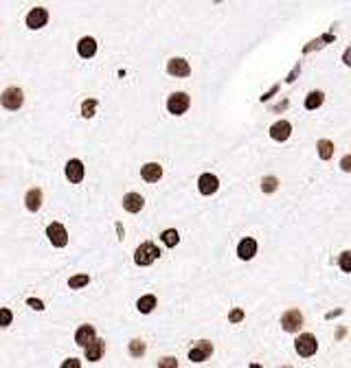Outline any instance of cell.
Segmentation results:
<instances>
[{
  "label": "cell",
  "instance_id": "obj_1",
  "mask_svg": "<svg viewBox=\"0 0 351 368\" xmlns=\"http://www.w3.org/2000/svg\"><path fill=\"white\" fill-rule=\"evenodd\" d=\"M160 257V250H158V245L156 243H151V241H145V243H141L139 248H136V252H134V263L136 265H151L156 259Z\"/></svg>",
  "mask_w": 351,
  "mask_h": 368
},
{
  "label": "cell",
  "instance_id": "obj_2",
  "mask_svg": "<svg viewBox=\"0 0 351 368\" xmlns=\"http://www.w3.org/2000/svg\"><path fill=\"white\" fill-rule=\"evenodd\" d=\"M0 103H2V107H4V110H9V112L20 110L22 103H24L22 90H20L18 86H9V88H4V92L0 94Z\"/></svg>",
  "mask_w": 351,
  "mask_h": 368
},
{
  "label": "cell",
  "instance_id": "obj_3",
  "mask_svg": "<svg viewBox=\"0 0 351 368\" xmlns=\"http://www.w3.org/2000/svg\"><path fill=\"white\" fill-rule=\"evenodd\" d=\"M189 105H191V99H189L187 92H174V94L167 99V110H169V114H174V116L185 114V112L189 110Z\"/></svg>",
  "mask_w": 351,
  "mask_h": 368
},
{
  "label": "cell",
  "instance_id": "obj_4",
  "mask_svg": "<svg viewBox=\"0 0 351 368\" xmlns=\"http://www.w3.org/2000/svg\"><path fill=\"white\" fill-rule=\"evenodd\" d=\"M294 349H297V353L301 357H312L318 351V342L312 333H301L297 337V342H294Z\"/></svg>",
  "mask_w": 351,
  "mask_h": 368
},
{
  "label": "cell",
  "instance_id": "obj_5",
  "mask_svg": "<svg viewBox=\"0 0 351 368\" xmlns=\"http://www.w3.org/2000/svg\"><path fill=\"white\" fill-rule=\"evenodd\" d=\"M47 237H49V241L53 243L55 248H66V245H68V232H66L64 224H59V222L49 224V226H47Z\"/></svg>",
  "mask_w": 351,
  "mask_h": 368
},
{
  "label": "cell",
  "instance_id": "obj_6",
  "mask_svg": "<svg viewBox=\"0 0 351 368\" xmlns=\"http://www.w3.org/2000/svg\"><path fill=\"white\" fill-rule=\"evenodd\" d=\"M303 324H305V320H303V314L299 309H288L286 314L281 316V326H283L286 333H297Z\"/></svg>",
  "mask_w": 351,
  "mask_h": 368
},
{
  "label": "cell",
  "instance_id": "obj_7",
  "mask_svg": "<svg viewBox=\"0 0 351 368\" xmlns=\"http://www.w3.org/2000/svg\"><path fill=\"white\" fill-rule=\"evenodd\" d=\"M213 355V344L208 340H200V342H196L193 344V349L189 351V360L191 362H206L208 357Z\"/></svg>",
  "mask_w": 351,
  "mask_h": 368
},
{
  "label": "cell",
  "instance_id": "obj_8",
  "mask_svg": "<svg viewBox=\"0 0 351 368\" xmlns=\"http://www.w3.org/2000/svg\"><path fill=\"white\" fill-rule=\"evenodd\" d=\"M47 22H49V11L44 7H35V9H31V11L27 13V27L31 31H38V29L47 27Z\"/></svg>",
  "mask_w": 351,
  "mask_h": 368
},
{
  "label": "cell",
  "instance_id": "obj_9",
  "mask_svg": "<svg viewBox=\"0 0 351 368\" xmlns=\"http://www.w3.org/2000/svg\"><path fill=\"white\" fill-rule=\"evenodd\" d=\"M217 188H220V180L215 173H202L198 178V191L202 195H213V193H217Z\"/></svg>",
  "mask_w": 351,
  "mask_h": 368
},
{
  "label": "cell",
  "instance_id": "obj_10",
  "mask_svg": "<svg viewBox=\"0 0 351 368\" xmlns=\"http://www.w3.org/2000/svg\"><path fill=\"white\" fill-rule=\"evenodd\" d=\"M66 178H68V182H73V184H79L81 180H84V176H86V167H84V162L77 160V158H73V160H68L66 162Z\"/></svg>",
  "mask_w": 351,
  "mask_h": 368
},
{
  "label": "cell",
  "instance_id": "obj_11",
  "mask_svg": "<svg viewBox=\"0 0 351 368\" xmlns=\"http://www.w3.org/2000/svg\"><path fill=\"white\" fill-rule=\"evenodd\" d=\"M167 73H169L171 77H189L191 75V66L187 59L182 57H174L167 61Z\"/></svg>",
  "mask_w": 351,
  "mask_h": 368
},
{
  "label": "cell",
  "instance_id": "obj_12",
  "mask_svg": "<svg viewBox=\"0 0 351 368\" xmlns=\"http://www.w3.org/2000/svg\"><path fill=\"white\" fill-rule=\"evenodd\" d=\"M290 134H292V125H290V121H277L270 127V136H272V140H277V142H286L290 138Z\"/></svg>",
  "mask_w": 351,
  "mask_h": 368
},
{
  "label": "cell",
  "instance_id": "obj_13",
  "mask_svg": "<svg viewBox=\"0 0 351 368\" xmlns=\"http://www.w3.org/2000/svg\"><path fill=\"white\" fill-rule=\"evenodd\" d=\"M103 353H105V340L95 337V340L86 346V360H88V362H99L101 357H103Z\"/></svg>",
  "mask_w": 351,
  "mask_h": 368
},
{
  "label": "cell",
  "instance_id": "obj_14",
  "mask_svg": "<svg viewBox=\"0 0 351 368\" xmlns=\"http://www.w3.org/2000/svg\"><path fill=\"white\" fill-rule=\"evenodd\" d=\"M257 254V241L251 237L242 239L240 245H237V257H240L242 261H251L252 257Z\"/></svg>",
  "mask_w": 351,
  "mask_h": 368
},
{
  "label": "cell",
  "instance_id": "obj_15",
  "mask_svg": "<svg viewBox=\"0 0 351 368\" xmlns=\"http://www.w3.org/2000/svg\"><path fill=\"white\" fill-rule=\"evenodd\" d=\"M97 337V331H95V326L93 324H81L79 329H77V333H75V342L81 346V349H86V346L90 344Z\"/></svg>",
  "mask_w": 351,
  "mask_h": 368
},
{
  "label": "cell",
  "instance_id": "obj_16",
  "mask_svg": "<svg viewBox=\"0 0 351 368\" xmlns=\"http://www.w3.org/2000/svg\"><path fill=\"white\" fill-rule=\"evenodd\" d=\"M141 178L145 182H158L162 178V167L158 162H147V165L141 167Z\"/></svg>",
  "mask_w": 351,
  "mask_h": 368
},
{
  "label": "cell",
  "instance_id": "obj_17",
  "mask_svg": "<svg viewBox=\"0 0 351 368\" xmlns=\"http://www.w3.org/2000/svg\"><path fill=\"white\" fill-rule=\"evenodd\" d=\"M145 206V199L141 193H128V195L123 197V208L128 213H141Z\"/></svg>",
  "mask_w": 351,
  "mask_h": 368
},
{
  "label": "cell",
  "instance_id": "obj_18",
  "mask_svg": "<svg viewBox=\"0 0 351 368\" xmlns=\"http://www.w3.org/2000/svg\"><path fill=\"white\" fill-rule=\"evenodd\" d=\"M77 53H79V57H84V59L95 57V53H97L95 38H81L79 44H77Z\"/></svg>",
  "mask_w": 351,
  "mask_h": 368
},
{
  "label": "cell",
  "instance_id": "obj_19",
  "mask_svg": "<svg viewBox=\"0 0 351 368\" xmlns=\"http://www.w3.org/2000/svg\"><path fill=\"white\" fill-rule=\"evenodd\" d=\"M24 204H27V208L31 213L40 211V208H42V191H40V188H31V191L27 193V197H24Z\"/></svg>",
  "mask_w": 351,
  "mask_h": 368
},
{
  "label": "cell",
  "instance_id": "obj_20",
  "mask_svg": "<svg viewBox=\"0 0 351 368\" xmlns=\"http://www.w3.org/2000/svg\"><path fill=\"white\" fill-rule=\"evenodd\" d=\"M156 305H158V300H156V296H154V294L141 296V298L136 300V309H139L141 314H151V311L156 309Z\"/></svg>",
  "mask_w": 351,
  "mask_h": 368
},
{
  "label": "cell",
  "instance_id": "obj_21",
  "mask_svg": "<svg viewBox=\"0 0 351 368\" xmlns=\"http://www.w3.org/2000/svg\"><path fill=\"white\" fill-rule=\"evenodd\" d=\"M323 103H325V92H320V90H312L307 94V99H305V107L307 110H318Z\"/></svg>",
  "mask_w": 351,
  "mask_h": 368
},
{
  "label": "cell",
  "instance_id": "obj_22",
  "mask_svg": "<svg viewBox=\"0 0 351 368\" xmlns=\"http://www.w3.org/2000/svg\"><path fill=\"white\" fill-rule=\"evenodd\" d=\"M160 239H162V243H165L167 248H176L178 241H180V234H178L176 228H167L165 232L160 234Z\"/></svg>",
  "mask_w": 351,
  "mask_h": 368
},
{
  "label": "cell",
  "instance_id": "obj_23",
  "mask_svg": "<svg viewBox=\"0 0 351 368\" xmlns=\"http://www.w3.org/2000/svg\"><path fill=\"white\" fill-rule=\"evenodd\" d=\"M88 283H90L88 274H75V276H70V278H68V287L70 289H81V287H86Z\"/></svg>",
  "mask_w": 351,
  "mask_h": 368
},
{
  "label": "cell",
  "instance_id": "obj_24",
  "mask_svg": "<svg viewBox=\"0 0 351 368\" xmlns=\"http://www.w3.org/2000/svg\"><path fill=\"white\" fill-rule=\"evenodd\" d=\"M318 156L323 158V160H329V158L334 156V142L332 140H318Z\"/></svg>",
  "mask_w": 351,
  "mask_h": 368
},
{
  "label": "cell",
  "instance_id": "obj_25",
  "mask_svg": "<svg viewBox=\"0 0 351 368\" xmlns=\"http://www.w3.org/2000/svg\"><path fill=\"white\" fill-rule=\"evenodd\" d=\"M277 188H279V180L274 176H266L261 180V191L263 193H274Z\"/></svg>",
  "mask_w": 351,
  "mask_h": 368
},
{
  "label": "cell",
  "instance_id": "obj_26",
  "mask_svg": "<svg viewBox=\"0 0 351 368\" xmlns=\"http://www.w3.org/2000/svg\"><path fill=\"white\" fill-rule=\"evenodd\" d=\"M95 107H97V99H88L81 103V116L84 119H93L95 116Z\"/></svg>",
  "mask_w": 351,
  "mask_h": 368
},
{
  "label": "cell",
  "instance_id": "obj_27",
  "mask_svg": "<svg viewBox=\"0 0 351 368\" xmlns=\"http://www.w3.org/2000/svg\"><path fill=\"white\" fill-rule=\"evenodd\" d=\"M145 353V342L143 340H132L130 342V355L132 357H141Z\"/></svg>",
  "mask_w": 351,
  "mask_h": 368
},
{
  "label": "cell",
  "instance_id": "obj_28",
  "mask_svg": "<svg viewBox=\"0 0 351 368\" xmlns=\"http://www.w3.org/2000/svg\"><path fill=\"white\" fill-rule=\"evenodd\" d=\"M338 265L343 272H351V250H345L343 254L338 257Z\"/></svg>",
  "mask_w": 351,
  "mask_h": 368
},
{
  "label": "cell",
  "instance_id": "obj_29",
  "mask_svg": "<svg viewBox=\"0 0 351 368\" xmlns=\"http://www.w3.org/2000/svg\"><path fill=\"white\" fill-rule=\"evenodd\" d=\"M13 322V314H11V309H0V329H4V326H9Z\"/></svg>",
  "mask_w": 351,
  "mask_h": 368
},
{
  "label": "cell",
  "instance_id": "obj_30",
  "mask_svg": "<svg viewBox=\"0 0 351 368\" xmlns=\"http://www.w3.org/2000/svg\"><path fill=\"white\" fill-rule=\"evenodd\" d=\"M228 320H231L233 324H237V322H242V320H244V311H242V309H233L231 314H228Z\"/></svg>",
  "mask_w": 351,
  "mask_h": 368
},
{
  "label": "cell",
  "instance_id": "obj_31",
  "mask_svg": "<svg viewBox=\"0 0 351 368\" xmlns=\"http://www.w3.org/2000/svg\"><path fill=\"white\" fill-rule=\"evenodd\" d=\"M340 169H343L345 173H351V156H343V160H340Z\"/></svg>",
  "mask_w": 351,
  "mask_h": 368
},
{
  "label": "cell",
  "instance_id": "obj_32",
  "mask_svg": "<svg viewBox=\"0 0 351 368\" xmlns=\"http://www.w3.org/2000/svg\"><path fill=\"white\" fill-rule=\"evenodd\" d=\"M29 307H33V309H38V311H42L44 309V305H42V300H35V298H29L27 300Z\"/></svg>",
  "mask_w": 351,
  "mask_h": 368
},
{
  "label": "cell",
  "instance_id": "obj_33",
  "mask_svg": "<svg viewBox=\"0 0 351 368\" xmlns=\"http://www.w3.org/2000/svg\"><path fill=\"white\" fill-rule=\"evenodd\" d=\"M62 366H64V368H79V362H77V360H73V357H70V360H68V362H64Z\"/></svg>",
  "mask_w": 351,
  "mask_h": 368
},
{
  "label": "cell",
  "instance_id": "obj_34",
  "mask_svg": "<svg viewBox=\"0 0 351 368\" xmlns=\"http://www.w3.org/2000/svg\"><path fill=\"white\" fill-rule=\"evenodd\" d=\"M343 61H345V64H347V66H351V46H349L347 50H345V55H343Z\"/></svg>",
  "mask_w": 351,
  "mask_h": 368
},
{
  "label": "cell",
  "instance_id": "obj_35",
  "mask_svg": "<svg viewBox=\"0 0 351 368\" xmlns=\"http://www.w3.org/2000/svg\"><path fill=\"white\" fill-rule=\"evenodd\" d=\"M160 366H176V362L174 360H171V357H167V362H162V364Z\"/></svg>",
  "mask_w": 351,
  "mask_h": 368
}]
</instances>
